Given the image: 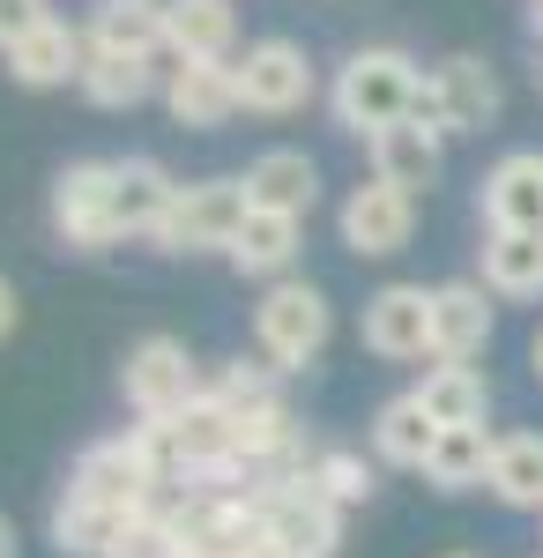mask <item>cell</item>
Masks as SVG:
<instances>
[{
	"label": "cell",
	"instance_id": "cell-1",
	"mask_svg": "<svg viewBox=\"0 0 543 558\" xmlns=\"http://www.w3.org/2000/svg\"><path fill=\"white\" fill-rule=\"evenodd\" d=\"M424 105V68L402 52V45H358L328 83V112L342 134H387L402 120H418Z\"/></svg>",
	"mask_w": 543,
	"mask_h": 558
},
{
	"label": "cell",
	"instance_id": "cell-2",
	"mask_svg": "<svg viewBox=\"0 0 543 558\" xmlns=\"http://www.w3.org/2000/svg\"><path fill=\"white\" fill-rule=\"evenodd\" d=\"M68 492H83L97 507H112V514H142V507H157L171 492V454L157 425H126L112 439H89L83 454H75V470H68Z\"/></svg>",
	"mask_w": 543,
	"mask_h": 558
},
{
	"label": "cell",
	"instance_id": "cell-3",
	"mask_svg": "<svg viewBox=\"0 0 543 558\" xmlns=\"http://www.w3.org/2000/svg\"><path fill=\"white\" fill-rule=\"evenodd\" d=\"M335 336V305L321 283H305V276H283V283H268L261 305H253V343L261 357L276 365V373H305Z\"/></svg>",
	"mask_w": 543,
	"mask_h": 558
},
{
	"label": "cell",
	"instance_id": "cell-4",
	"mask_svg": "<svg viewBox=\"0 0 543 558\" xmlns=\"http://www.w3.org/2000/svg\"><path fill=\"white\" fill-rule=\"evenodd\" d=\"M246 223V186L239 179H194L171 194L165 223H157V254H231Z\"/></svg>",
	"mask_w": 543,
	"mask_h": 558
},
{
	"label": "cell",
	"instance_id": "cell-5",
	"mask_svg": "<svg viewBox=\"0 0 543 558\" xmlns=\"http://www.w3.org/2000/svg\"><path fill=\"white\" fill-rule=\"evenodd\" d=\"M231 68H239V112H253V120H291L321 89V75H313V60H305L298 38H253Z\"/></svg>",
	"mask_w": 543,
	"mask_h": 558
},
{
	"label": "cell",
	"instance_id": "cell-6",
	"mask_svg": "<svg viewBox=\"0 0 543 558\" xmlns=\"http://www.w3.org/2000/svg\"><path fill=\"white\" fill-rule=\"evenodd\" d=\"M202 387H209V380L194 373V357H186L179 336H142V343L126 350V365H120V395H126V410H134L142 425L179 417Z\"/></svg>",
	"mask_w": 543,
	"mask_h": 558
},
{
	"label": "cell",
	"instance_id": "cell-7",
	"mask_svg": "<svg viewBox=\"0 0 543 558\" xmlns=\"http://www.w3.org/2000/svg\"><path fill=\"white\" fill-rule=\"evenodd\" d=\"M499 75H492V60L484 52H447L432 75H424V105L418 120H432L439 134H484L499 128Z\"/></svg>",
	"mask_w": 543,
	"mask_h": 558
},
{
	"label": "cell",
	"instance_id": "cell-8",
	"mask_svg": "<svg viewBox=\"0 0 543 558\" xmlns=\"http://www.w3.org/2000/svg\"><path fill=\"white\" fill-rule=\"evenodd\" d=\"M52 231L75 254L120 246V216H112V157H75L52 179Z\"/></svg>",
	"mask_w": 543,
	"mask_h": 558
},
{
	"label": "cell",
	"instance_id": "cell-9",
	"mask_svg": "<svg viewBox=\"0 0 543 558\" xmlns=\"http://www.w3.org/2000/svg\"><path fill=\"white\" fill-rule=\"evenodd\" d=\"M253 499L268 514V544L283 558H335V544H342V507H328L305 476H268V484H253Z\"/></svg>",
	"mask_w": 543,
	"mask_h": 558
},
{
	"label": "cell",
	"instance_id": "cell-10",
	"mask_svg": "<svg viewBox=\"0 0 543 558\" xmlns=\"http://www.w3.org/2000/svg\"><path fill=\"white\" fill-rule=\"evenodd\" d=\"M335 231H342V246H350L358 260L402 254V246L418 239V194H402V186H387V179H365V186L342 194Z\"/></svg>",
	"mask_w": 543,
	"mask_h": 558
},
{
	"label": "cell",
	"instance_id": "cell-11",
	"mask_svg": "<svg viewBox=\"0 0 543 558\" xmlns=\"http://www.w3.org/2000/svg\"><path fill=\"white\" fill-rule=\"evenodd\" d=\"M365 350L387 357V365H410V357H432V291L424 283H379L365 299Z\"/></svg>",
	"mask_w": 543,
	"mask_h": 558
},
{
	"label": "cell",
	"instance_id": "cell-12",
	"mask_svg": "<svg viewBox=\"0 0 543 558\" xmlns=\"http://www.w3.org/2000/svg\"><path fill=\"white\" fill-rule=\"evenodd\" d=\"M165 112L194 134H216L239 120V68L231 60H171L165 68Z\"/></svg>",
	"mask_w": 543,
	"mask_h": 558
},
{
	"label": "cell",
	"instance_id": "cell-13",
	"mask_svg": "<svg viewBox=\"0 0 543 558\" xmlns=\"http://www.w3.org/2000/svg\"><path fill=\"white\" fill-rule=\"evenodd\" d=\"M499 328V305L476 276H455V283H432V357L439 365H469L476 350L492 343Z\"/></svg>",
	"mask_w": 543,
	"mask_h": 558
},
{
	"label": "cell",
	"instance_id": "cell-14",
	"mask_svg": "<svg viewBox=\"0 0 543 558\" xmlns=\"http://www.w3.org/2000/svg\"><path fill=\"white\" fill-rule=\"evenodd\" d=\"M484 231H543V149H506L484 172Z\"/></svg>",
	"mask_w": 543,
	"mask_h": 558
},
{
	"label": "cell",
	"instance_id": "cell-15",
	"mask_svg": "<svg viewBox=\"0 0 543 558\" xmlns=\"http://www.w3.org/2000/svg\"><path fill=\"white\" fill-rule=\"evenodd\" d=\"M0 68H8V83H23V89H60V83H83V68H89V38L75 31V23H45V31H31L23 45H8L0 52Z\"/></svg>",
	"mask_w": 543,
	"mask_h": 558
},
{
	"label": "cell",
	"instance_id": "cell-16",
	"mask_svg": "<svg viewBox=\"0 0 543 558\" xmlns=\"http://www.w3.org/2000/svg\"><path fill=\"white\" fill-rule=\"evenodd\" d=\"M365 149H373V179L402 186V194H424V186H439V172H447V134L432 128V120H402V128L373 134Z\"/></svg>",
	"mask_w": 543,
	"mask_h": 558
},
{
	"label": "cell",
	"instance_id": "cell-17",
	"mask_svg": "<svg viewBox=\"0 0 543 558\" xmlns=\"http://www.w3.org/2000/svg\"><path fill=\"white\" fill-rule=\"evenodd\" d=\"M239 186H246V209H276V216L305 223V209L321 202V165L305 149H261L239 172Z\"/></svg>",
	"mask_w": 543,
	"mask_h": 558
},
{
	"label": "cell",
	"instance_id": "cell-18",
	"mask_svg": "<svg viewBox=\"0 0 543 558\" xmlns=\"http://www.w3.org/2000/svg\"><path fill=\"white\" fill-rule=\"evenodd\" d=\"M89 52H120V60H165V0H97L83 23Z\"/></svg>",
	"mask_w": 543,
	"mask_h": 558
},
{
	"label": "cell",
	"instance_id": "cell-19",
	"mask_svg": "<svg viewBox=\"0 0 543 558\" xmlns=\"http://www.w3.org/2000/svg\"><path fill=\"white\" fill-rule=\"evenodd\" d=\"M179 179L157 157H112V216H120V239H157Z\"/></svg>",
	"mask_w": 543,
	"mask_h": 558
},
{
	"label": "cell",
	"instance_id": "cell-20",
	"mask_svg": "<svg viewBox=\"0 0 543 558\" xmlns=\"http://www.w3.org/2000/svg\"><path fill=\"white\" fill-rule=\"evenodd\" d=\"M298 246H305V223L298 216H276V209H246V223H239V239H231V268L239 276H261V283H283L291 276Z\"/></svg>",
	"mask_w": 543,
	"mask_h": 558
},
{
	"label": "cell",
	"instance_id": "cell-21",
	"mask_svg": "<svg viewBox=\"0 0 543 558\" xmlns=\"http://www.w3.org/2000/svg\"><path fill=\"white\" fill-rule=\"evenodd\" d=\"M171 60H231L239 45V8L231 0H165Z\"/></svg>",
	"mask_w": 543,
	"mask_h": 558
},
{
	"label": "cell",
	"instance_id": "cell-22",
	"mask_svg": "<svg viewBox=\"0 0 543 558\" xmlns=\"http://www.w3.org/2000/svg\"><path fill=\"white\" fill-rule=\"evenodd\" d=\"M410 395L424 402V417L439 432L447 425H484V417H492V380H484L476 365H439V357H432Z\"/></svg>",
	"mask_w": 543,
	"mask_h": 558
},
{
	"label": "cell",
	"instance_id": "cell-23",
	"mask_svg": "<svg viewBox=\"0 0 543 558\" xmlns=\"http://www.w3.org/2000/svg\"><path fill=\"white\" fill-rule=\"evenodd\" d=\"M484 492L514 514H543V432H499Z\"/></svg>",
	"mask_w": 543,
	"mask_h": 558
},
{
	"label": "cell",
	"instance_id": "cell-24",
	"mask_svg": "<svg viewBox=\"0 0 543 558\" xmlns=\"http://www.w3.org/2000/svg\"><path fill=\"white\" fill-rule=\"evenodd\" d=\"M432 447H439V425L424 417L418 395H387V402L373 410V454L387 462V470H424Z\"/></svg>",
	"mask_w": 543,
	"mask_h": 558
},
{
	"label": "cell",
	"instance_id": "cell-25",
	"mask_svg": "<svg viewBox=\"0 0 543 558\" xmlns=\"http://www.w3.org/2000/svg\"><path fill=\"white\" fill-rule=\"evenodd\" d=\"M484 291L543 299V231H484Z\"/></svg>",
	"mask_w": 543,
	"mask_h": 558
},
{
	"label": "cell",
	"instance_id": "cell-26",
	"mask_svg": "<svg viewBox=\"0 0 543 558\" xmlns=\"http://www.w3.org/2000/svg\"><path fill=\"white\" fill-rule=\"evenodd\" d=\"M492 447H499L492 425H447L439 447H432V462H424V484L432 492H476L492 476Z\"/></svg>",
	"mask_w": 543,
	"mask_h": 558
},
{
	"label": "cell",
	"instance_id": "cell-27",
	"mask_svg": "<svg viewBox=\"0 0 543 558\" xmlns=\"http://www.w3.org/2000/svg\"><path fill=\"white\" fill-rule=\"evenodd\" d=\"M83 97L97 112H134L142 97H165V68L157 60H120V52H89Z\"/></svg>",
	"mask_w": 543,
	"mask_h": 558
},
{
	"label": "cell",
	"instance_id": "cell-28",
	"mask_svg": "<svg viewBox=\"0 0 543 558\" xmlns=\"http://www.w3.org/2000/svg\"><path fill=\"white\" fill-rule=\"evenodd\" d=\"M120 521L112 507H97V499H83V492H60L52 499V521H45V536H52V551L60 558H105L112 551V536H120Z\"/></svg>",
	"mask_w": 543,
	"mask_h": 558
},
{
	"label": "cell",
	"instance_id": "cell-29",
	"mask_svg": "<svg viewBox=\"0 0 543 558\" xmlns=\"http://www.w3.org/2000/svg\"><path fill=\"white\" fill-rule=\"evenodd\" d=\"M305 484H313L328 507H342V514H350V507H365V499L379 492V470L365 462V454H358V447H313V462H305Z\"/></svg>",
	"mask_w": 543,
	"mask_h": 558
},
{
	"label": "cell",
	"instance_id": "cell-30",
	"mask_svg": "<svg viewBox=\"0 0 543 558\" xmlns=\"http://www.w3.org/2000/svg\"><path fill=\"white\" fill-rule=\"evenodd\" d=\"M209 395L239 417V410H261V402H283V387H276V365L268 357H224L209 373Z\"/></svg>",
	"mask_w": 543,
	"mask_h": 558
},
{
	"label": "cell",
	"instance_id": "cell-31",
	"mask_svg": "<svg viewBox=\"0 0 543 558\" xmlns=\"http://www.w3.org/2000/svg\"><path fill=\"white\" fill-rule=\"evenodd\" d=\"M45 23H52V0H0V52L23 45L31 31H45Z\"/></svg>",
	"mask_w": 543,
	"mask_h": 558
},
{
	"label": "cell",
	"instance_id": "cell-32",
	"mask_svg": "<svg viewBox=\"0 0 543 558\" xmlns=\"http://www.w3.org/2000/svg\"><path fill=\"white\" fill-rule=\"evenodd\" d=\"M15 320H23V299H15V283H8V276H0V343H8V336H15Z\"/></svg>",
	"mask_w": 543,
	"mask_h": 558
},
{
	"label": "cell",
	"instance_id": "cell-33",
	"mask_svg": "<svg viewBox=\"0 0 543 558\" xmlns=\"http://www.w3.org/2000/svg\"><path fill=\"white\" fill-rule=\"evenodd\" d=\"M0 558H23V536H15V521L0 514Z\"/></svg>",
	"mask_w": 543,
	"mask_h": 558
},
{
	"label": "cell",
	"instance_id": "cell-34",
	"mask_svg": "<svg viewBox=\"0 0 543 558\" xmlns=\"http://www.w3.org/2000/svg\"><path fill=\"white\" fill-rule=\"evenodd\" d=\"M529 365H536V380H543V328H536V343H529Z\"/></svg>",
	"mask_w": 543,
	"mask_h": 558
},
{
	"label": "cell",
	"instance_id": "cell-35",
	"mask_svg": "<svg viewBox=\"0 0 543 558\" xmlns=\"http://www.w3.org/2000/svg\"><path fill=\"white\" fill-rule=\"evenodd\" d=\"M529 31H536V38H543V0H536V8H529Z\"/></svg>",
	"mask_w": 543,
	"mask_h": 558
},
{
	"label": "cell",
	"instance_id": "cell-36",
	"mask_svg": "<svg viewBox=\"0 0 543 558\" xmlns=\"http://www.w3.org/2000/svg\"><path fill=\"white\" fill-rule=\"evenodd\" d=\"M447 558H476V551H447Z\"/></svg>",
	"mask_w": 543,
	"mask_h": 558
}]
</instances>
